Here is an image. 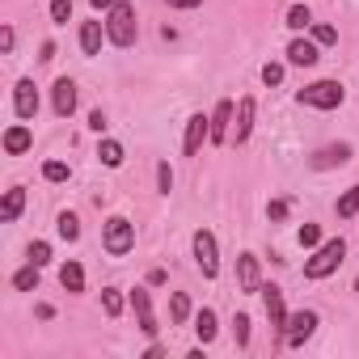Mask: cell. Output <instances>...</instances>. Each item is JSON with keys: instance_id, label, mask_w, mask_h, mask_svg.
Masks as SVG:
<instances>
[{"instance_id": "obj_1", "label": "cell", "mask_w": 359, "mask_h": 359, "mask_svg": "<svg viewBox=\"0 0 359 359\" xmlns=\"http://www.w3.org/2000/svg\"><path fill=\"white\" fill-rule=\"evenodd\" d=\"M135 34H140V22H135V5L118 0L114 9H106V39L114 47H135Z\"/></svg>"}, {"instance_id": "obj_2", "label": "cell", "mask_w": 359, "mask_h": 359, "mask_svg": "<svg viewBox=\"0 0 359 359\" xmlns=\"http://www.w3.org/2000/svg\"><path fill=\"white\" fill-rule=\"evenodd\" d=\"M296 102L300 106H313V110H338L346 102V89L338 81H313V85H304L296 93Z\"/></svg>"}, {"instance_id": "obj_3", "label": "cell", "mask_w": 359, "mask_h": 359, "mask_svg": "<svg viewBox=\"0 0 359 359\" xmlns=\"http://www.w3.org/2000/svg\"><path fill=\"white\" fill-rule=\"evenodd\" d=\"M342 258H346V241H342V237L317 245V254L304 262V279H325V275H334V271L342 266Z\"/></svg>"}, {"instance_id": "obj_4", "label": "cell", "mask_w": 359, "mask_h": 359, "mask_svg": "<svg viewBox=\"0 0 359 359\" xmlns=\"http://www.w3.org/2000/svg\"><path fill=\"white\" fill-rule=\"evenodd\" d=\"M102 245H106V254H114V258L131 254V250H135V224H131L127 216H110V220H106V233H102Z\"/></svg>"}, {"instance_id": "obj_5", "label": "cell", "mask_w": 359, "mask_h": 359, "mask_svg": "<svg viewBox=\"0 0 359 359\" xmlns=\"http://www.w3.org/2000/svg\"><path fill=\"white\" fill-rule=\"evenodd\" d=\"M191 250H195V262H199L203 279H216V275H220V250H216V233H212V229H195V237H191Z\"/></svg>"}, {"instance_id": "obj_6", "label": "cell", "mask_w": 359, "mask_h": 359, "mask_svg": "<svg viewBox=\"0 0 359 359\" xmlns=\"http://www.w3.org/2000/svg\"><path fill=\"white\" fill-rule=\"evenodd\" d=\"M317 330V313L313 309H300V313H287V325H283V342L287 346H304Z\"/></svg>"}, {"instance_id": "obj_7", "label": "cell", "mask_w": 359, "mask_h": 359, "mask_svg": "<svg viewBox=\"0 0 359 359\" xmlns=\"http://www.w3.org/2000/svg\"><path fill=\"white\" fill-rule=\"evenodd\" d=\"M203 140H212V114H191L187 118V140H182V152L195 156L203 148Z\"/></svg>"}, {"instance_id": "obj_8", "label": "cell", "mask_w": 359, "mask_h": 359, "mask_svg": "<svg viewBox=\"0 0 359 359\" xmlns=\"http://www.w3.org/2000/svg\"><path fill=\"white\" fill-rule=\"evenodd\" d=\"M13 110H18V118H34L39 114V89H34L30 76H22L13 85Z\"/></svg>"}, {"instance_id": "obj_9", "label": "cell", "mask_w": 359, "mask_h": 359, "mask_svg": "<svg viewBox=\"0 0 359 359\" xmlns=\"http://www.w3.org/2000/svg\"><path fill=\"white\" fill-rule=\"evenodd\" d=\"M51 106H55L60 118H72V110H76V81L60 76V81L51 85Z\"/></svg>"}, {"instance_id": "obj_10", "label": "cell", "mask_w": 359, "mask_h": 359, "mask_svg": "<svg viewBox=\"0 0 359 359\" xmlns=\"http://www.w3.org/2000/svg\"><path fill=\"white\" fill-rule=\"evenodd\" d=\"M262 304H266V317H271V325H275V330H279V338H283L287 309H283V292H279L275 283H262Z\"/></svg>"}, {"instance_id": "obj_11", "label": "cell", "mask_w": 359, "mask_h": 359, "mask_svg": "<svg viewBox=\"0 0 359 359\" xmlns=\"http://www.w3.org/2000/svg\"><path fill=\"white\" fill-rule=\"evenodd\" d=\"M229 135H233V102L220 97L216 110H212V144H224Z\"/></svg>"}, {"instance_id": "obj_12", "label": "cell", "mask_w": 359, "mask_h": 359, "mask_svg": "<svg viewBox=\"0 0 359 359\" xmlns=\"http://www.w3.org/2000/svg\"><path fill=\"white\" fill-rule=\"evenodd\" d=\"M346 161H351V144L342 140V144H325V148H317L309 165H313V169H334V165H346Z\"/></svg>"}, {"instance_id": "obj_13", "label": "cell", "mask_w": 359, "mask_h": 359, "mask_svg": "<svg viewBox=\"0 0 359 359\" xmlns=\"http://www.w3.org/2000/svg\"><path fill=\"white\" fill-rule=\"evenodd\" d=\"M317 60H321V51H317L313 39H292V43H287V64H296V68H313Z\"/></svg>"}, {"instance_id": "obj_14", "label": "cell", "mask_w": 359, "mask_h": 359, "mask_svg": "<svg viewBox=\"0 0 359 359\" xmlns=\"http://www.w3.org/2000/svg\"><path fill=\"white\" fill-rule=\"evenodd\" d=\"M131 309H135V317H140V330L152 338V334H156V317H152V296H148V287H135V292H131Z\"/></svg>"}, {"instance_id": "obj_15", "label": "cell", "mask_w": 359, "mask_h": 359, "mask_svg": "<svg viewBox=\"0 0 359 359\" xmlns=\"http://www.w3.org/2000/svg\"><path fill=\"white\" fill-rule=\"evenodd\" d=\"M250 131H254V97H241L237 102V123H233V144H245L250 140Z\"/></svg>"}, {"instance_id": "obj_16", "label": "cell", "mask_w": 359, "mask_h": 359, "mask_svg": "<svg viewBox=\"0 0 359 359\" xmlns=\"http://www.w3.org/2000/svg\"><path fill=\"white\" fill-rule=\"evenodd\" d=\"M34 148V131L26 127V123H13L9 131H5V152L9 156H22V152H30Z\"/></svg>"}, {"instance_id": "obj_17", "label": "cell", "mask_w": 359, "mask_h": 359, "mask_svg": "<svg viewBox=\"0 0 359 359\" xmlns=\"http://www.w3.org/2000/svg\"><path fill=\"white\" fill-rule=\"evenodd\" d=\"M237 279L245 292H262V271H258V258L254 254H241L237 258Z\"/></svg>"}, {"instance_id": "obj_18", "label": "cell", "mask_w": 359, "mask_h": 359, "mask_svg": "<svg viewBox=\"0 0 359 359\" xmlns=\"http://www.w3.org/2000/svg\"><path fill=\"white\" fill-rule=\"evenodd\" d=\"M102 34H106V22H85L81 26V51L85 55H97L102 51Z\"/></svg>"}, {"instance_id": "obj_19", "label": "cell", "mask_w": 359, "mask_h": 359, "mask_svg": "<svg viewBox=\"0 0 359 359\" xmlns=\"http://www.w3.org/2000/svg\"><path fill=\"white\" fill-rule=\"evenodd\" d=\"M22 208H26V191H22V187L5 191V203H0V220H5V224H13V220L22 216Z\"/></svg>"}, {"instance_id": "obj_20", "label": "cell", "mask_w": 359, "mask_h": 359, "mask_svg": "<svg viewBox=\"0 0 359 359\" xmlns=\"http://www.w3.org/2000/svg\"><path fill=\"white\" fill-rule=\"evenodd\" d=\"M97 161H102L106 169H118V165L127 161V152H123L118 140H102V144H97Z\"/></svg>"}, {"instance_id": "obj_21", "label": "cell", "mask_w": 359, "mask_h": 359, "mask_svg": "<svg viewBox=\"0 0 359 359\" xmlns=\"http://www.w3.org/2000/svg\"><path fill=\"white\" fill-rule=\"evenodd\" d=\"M60 283H64V292H85V266L81 262H64L60 266Z\"/></svg>"}, {"instance_id": "obj_22", "label": "cell", "mask_w": 359, "mask_h": 359, "mask_svg": "<svg viewBox=\"0 0 359 359\" xmlns=\"http://www.w3.org/2000/svg\"><path fill=\"white\" fill-rule=\"evenodd\" d=\"M216 330H220V325H216V313H212V309H199V313H195V334H199L203 346L216 338Z\"/></svg>"}, {"instance_id": "obj_23", "label": "cell", "mask_w": 359, "mask_h": 359, "mask_svg": "<svg viewBox=\"0 0 359 359\" xmlns=\"http://www.w3.org/2000/svg\"><path fill=\"white\" fill-rule=\"evenodd\" d=\"M334 212H338V220H351V216H359V187L342 191V195H338V203H334Z\"/></svg>"}, {"instance_id": "obj_24", "label": "cell", "mask_w": 359, "mask_h": 359, "mask_svg": "<svg viewBox=\"0 0 359 359\" xmlns=\"http://www.w3.org/2000/svg\"><path fill=\"white\" fill-rule=\"evenodd\" d=\"M169 313H173L177 325L191 321V296H187V292H173V296H169Z\"/></svg>"}, {"instance_id": "obj_25", "label": "cell", "mask_w": 359, "mask_h": 359, "mask_svg": "<svg viewBox=\"0 0 359 359\" xmlns=\"http://www.w3.org/2000/svg\"><path fill=\"white\" fill-rule=\"evenodd\" d=\"M13 287H18V292H34V287H39V262L22 266V271L13 275Z\"/></svg>"}, {"instance_id": "obj_26", "label": "cell", "mask_w": 359, "mask_h": 359, "mask_svg": "<svg viewBox=\"0 0 359 359\" xmlns=\"http://www.w3.org/2000/svg\"><path fill=\"white\" fill-rule=\"evenodd\" d=\"M309 26H313L309 5H292V9H287V30H309Z\"/></svg>"}, {"instance_id": "obj_27", "label": "cell", "mask_w": 359, "mask_h": 359, "mask_svg": "<svg viewBox=\"0 0 359 359\" xmlns=\"http://www.w3.org/2000/svg\"><path fill=\"white\" fill-rule=\"evenodd\" d=\"M55 229H60L64 241H76V237H81V220H76L72 212H60V224H55Z\"/></svg>"}, {"instance_id": "obj_28", "label": "cell", "mask_w": 359, "mask_h": 359, "mask_svg": "<svg viewBox=\"0 0 359 359\" xmlns=\"http://www.w3.org/2000/svg\"><path fill=\"white\" fill-rule=\"evenodd\" d=\"M43 177H47V182H68L72 169H68L64 161H47V165H43Z\"/></svg>"}, {"instance_id": "obj_29", "label": "cell", "mask_w": 359, "mask_h": 359, "mask_svg": "<svg viewBox=\"0 0 359 359\" xmlns=\"http://www.w3.org/2000/svg\"><path fill=\"white\" fill-rule=\"evenodd\" d=\"M309 30H313V43H317V47H334V43H338V30H334V26H317V22H313Z\"/></svg>"}, {"instance_id": "obj_30", "label": "cell", "mask_w": 359, "mask_h": 359, "mask_svg": "<svg viewBox=\"0 0 359 359\" xmlns=\"http://www.w3.org/2000/svg\"><path fill=\"white\" fill-rule=\"evenodd\" d=\"M102 309H106V317H118V313H123V296H118V287H106V292H102Z\"/></svg>"}, {"instance_id": "obj_31", "label": "cell", "mask_w": 359, "mask_h": 359, "mask_svg": "<svg viewBox=\"0 0 359 359\" xmlns=\"http://www.w3.org/2000/svg\"><path fill=\"white\" fill-rule=\"evenodd\" d=\"M296 241H300L304 250H313V245H321V229H317V224H300V233H296Z\"/></svg>"}, {"instance_id": "obj_32", "label": "cell", "mask_w": 359, "mask_h": 359, "mask_svg": "<svg viewBox=\"0 0 359 359\" xmlns=\"http://www.w3.org/2000/svg\"><path fill=\"white\" fill-rule=\"evenodd\" d=\"M233 338H237V346H250V317H245V313H237V321H233Z\"/></svg>"}, {"instance_id": "obj_33", "label": "cell", "mask_w": 359, "mask_h": 359, "mask_svg": "<svg viewBox=\"0 0 359 359\" xmlns=\"http://www.w3.org/2000/svg\"><path fill=\"white\" fill-rule=\"evenodd\" d=\"M68 18H72V0H51V22L64 26Z\"/></svg>"}, {"instance_id": "obj_34", "label": "cell", "mask_w": 359, "mask_h": 359, "mask_svg": "<svg viewBox=\"0 0 359 359\" xmlns=\"http://www.w3.org/2000/svg\"><path fill=\"white\" fill-rule=\"evenodd\" d=\"M156 187H161V195H169V191H173V169H169V161H161V165H156Z\"/></svg>"}, {"instance_id": "obj_35", "label": "cell", "mask_w": 359, "mask_h": 359, "mask_svg": "<svg viewBox=\"0 0 359 359\" xmlns=\"http://www.w3.org/2000/svg\"><path fill=\"white\" fill-rule=\"evenodd\" d=\"M287 212H292V199H271L266 203V216L271 220H287Z\"/></svg>"}, {"instance_id": "obj_36", "label": "cell", "mask_w": 359, "mask_h": 359, "mask_svg": "<svg viewBox=\"0 0 359 359\" xmlns=\"http://www.w3.org/2000/svg\"><path fill=\"white\" fill-rule=\"evenodd\" d=\"M30 262L47 266V262H51V245H47V241H34V245H30Z\"/></svg>"}, {"instance_id": "obj_37", "label": "cell", "mask_w": 359, "mask_h": 359, "mask_svg": "<svg viewBox=\"0 0 359 359\" xmlns=\"http://www.w3.org/2000/svg\"><path fill=\"white\" fill-rule=\"evenodd\" d=\"M283 81V64H262V85H279Z\"/></svg>"}, {"instance_id": "obj_38", "label": "cell", "mask_w": 359, "mask_h": 359, "mask_svg": "<svg viewBox=\"0 0 359 359\" xmlns=\"http://www.w3.org/2000/svg\"><path fill=\"white\" fill-rule=\"evenodd\" d=\"M13 43H18V34H13V26H5V30H0V47H5V55L13 51Z\"/></svg>"}, {"instance_id": "obj_39", "label": "cell", "mask_w": 359, "mask_h": 359, "mask_svg": "<svg viewBox=\"0 0 359 359\" xmlns=\"http://www.w3.org/2000/svg\"><path fill=\"white\" fill-rule=\"evenodd\" d=\"M89 127L102 135V131H106V114H102V110H93V114H89Z\"/></svg>"}, {"instance_id": "obj_40", "label": "cell", "mask_w": 359, "mask_h": 359, "mask_svg": "<svg viewBox=\"0 0 359 359\" xmlns=\"http://www.w3.org/2000/svg\"><path fill=\"white\" fill-rule=\"evenodd\" d=\"M165 5H169V9H199L203 0H165Z\"/></svg>"}, {"instance_id": "obj_41", "label": "cell", "mask_w": 359, "mask_h": 359, "mask_svg": "<svg viewBox=\"0 0 359 359\" xmlns=\"http://www.w3.org/2000/svg\"><path fill=\"white\" fill-rule=\"evenodd\" d=\"M148 283H152V287H161V283H165V271H161V266H152V271H148Z\"/></svg>"}, {"instance_id": "obj_42", "label": "cell", "mask_w": 359, "mask_h": 359, "mask_svg": "<svg viewBox=\"0 0 359 359\" xmlns=\"http://www.w3.org/2000/svg\"><path fill=\"white\" fill-rule=\"evenodd\" d=\"M39 60H43V64H51V60H55V43H43V55H39Z\"/></svg>"}, {"instance_id": "obj_43", "label": "cell", "mask_w": 359, "mask_h": 359, "mask_svg": "<svg viewBox=\"0 0 359 359\" xmlns=\"http://www.w3.org/2000/svg\"><path fill=\"white\" fill-rule=\"evenodd\" d=\"M89 5H93V9H114L118 0H89Z\"/></svg>"}]
</instances>
